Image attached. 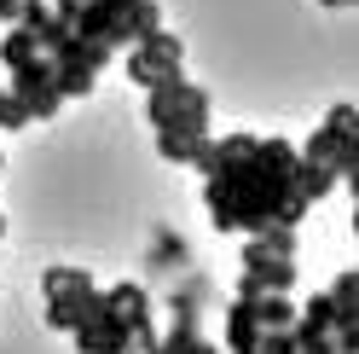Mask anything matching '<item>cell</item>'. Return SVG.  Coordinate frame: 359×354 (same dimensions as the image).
<instances>
[{"mask_svg":"<svg viewBox=\"0 0 359 354\" xmlns=\"http://www.w3.org/2000/svg\"><path fill=\"white\" fill-rule=\"evenodd\" d=\"M296 163L302 151L290 140H255L226 134L203 140L191 169L203 174V204L220 232H255V227H302L313 204L296 197Z\"/></svg>","mask_w":359,"mask_h":354,"instance_id":"obj_1","label":"cell"},{"mask_svg":"<svg viewBox=\"0 0 359 354\" xmlns=\"http://www.w3.org/2000/svg\"><path fill=\"white\" fill-rule=\"evenodd\" d=\"M145 117L156 134H180V140H209V93L186 76H168L151 87Z\"/></svg>","mask_w":359,"mask_h":354,"instance_id":"obj_2","label":"cell"},{"mask_svg":"<svg viewBox=\"0 0 359 354\" xmlns=\"http://www.w3.org/2000/svg\"><path fill=\"white\" fill-rule=\"evenodd\" d=\"M348 134H359V105H353V99H336V105L325 110V122L307 134V145H296V151H302L307 163H325L330 145H342Z\"/></svg>","mask_w":359,"mask_h":354,"instance_id":"obj_3","label":"cell"},{"mask_svg":"<svg viewBox=\"0 0 359 354\" xmlns=\"http://www.w3.org/2000/svg\"><path fill=\"white\" fill-rule=\"evenodd\" d=\"M151 29H163V6H156V0H133V12L110 24L104 47H110V53H116V47H133V41H140V35H151Z\"/></svg>","mask_w":359,"mask_h":354,"instance_id":"obj_4","label":"cell"},{"mask_svg":"<svg viewBox=\"0 0 359 354\" xmlns=\"http://www.w3.org/2000/svg\"><path fill=\"white\" fill-rule=\"evenodd\" d=\"M261 325H255V296H232L226 302V354H255Z\"/></svg>","mask_w":359,"mask_h":354,"instance_id":"obj_5","label":"cell"},{"mask_svg":"<svg viewBox=\"0 0 359 354\" xmlns=\"http://www.w3.org/2000/svg\"><path fill=\"white\" fill-rule=\"evenodd\" d=\"M243 261H296V227H255Z\"/></svg>","mask_w":359,"mask_h":354,"instance_id":"obj_6","label":"cell"},{"mask_svg":"<svg viewBox=\"0 0 359 354\" xmlns=\"http://www.w3.org/2000/svg\"><path fill=\"white\" fill-rule=\"evenodd\" d=\"M151 273H191V250H186V238H180V232H156V244H151Z\"/></svg>","mask_w":359,"mask_h":354,"instance_id":"obj_7","label":"cell"},{"mask_svg":"<svg viewBox=\"0 0 359 354\" xmlns=\"http://www.w3.org/2000/svg\"><path fill=\"white\" fill-rule=\"evenodd\" d=\"M53 64H81V70H104V64H110V47H104V41H81V35H70V41H64V47L58 53H47Z\"/></svg>","mask_w":359,"mask_h":354,"instance_id":"obj_8","label":"cell"},{"mask_svg":"<svg viewBox=\"0 0 359 354\" xmlns=\"http://www.w3.org/2000/svg\"><path fill=\"white\" fill-rule=\"evenodd\" d=\"M255 325L261 331H290V325H296V302H290V291H261L255 296Z\"/></svg>","mask_w":359,"mask_h":354,"instance_id":"obj_9","label":"cell"},{"mask_svg":"<svg viewBox=\"0 0 359 354\" xmlns=\"http://www.w3.org/2000/svg\"><path fill=\"white\" fill-rule=\"evenodd\" d=\"M133 47H140L151 64H163V70H180V58H186V41H180V35H168V29H151V35H140V41H133Z\"/></svg>","mask_w":359,"mask_h":354,"instance_id":"obj_10","label":"cell"},{"mask_svg":"<svg viewBox=\"0 0 359 354\" xmlns=\"http://www.w3.org/2000/svg\"><path fill=\"white\" fill-rule=\"evenodd\" d=\"M336 192V174L325 169V163H296V197H302V204H319V197H330Z\"/></svg>","mask_w":359,"mask_h":354,"instance_id":"obj_11","label":"cell"},{"mask_svg":"<svg viewBox=\"0 0 359 354\" xmlns=\"http://www.w3.org/2000/svg\"><path fill=\"white\" fill-rule=\"evenodd\" d=\"M93 70H81V64H53V87H58V99H87L93 93Z\"/></svg>","mask_w":359,"mask_h":354,"instance_id":"obj_12","label":"cell"},{"mask_svg":"<svg viewBox=\"0 0 359 354\" xmlns=\"http://www.w3.org/2000/svg\"><path fill=\"white\" fill-rule=\"evenodd\" d=\"M35 53H41V41H35L24 24H6V41H0V64H6V70H18V64L35 58Z\"/></svg>","mask_w":359,"mask_h":354,"instance_id":"obj_13","label":"cell"},{"mask_svg":"<svg viewBox=\"0 0 359 354\" xmlns=\"http://www.w3.org/2000/svg\"><path fill=\"white\" fill-rule=\"evenodd\" d=\"M325 296H330V308H336V314H348V320H359V273H353V268H348V273H336Z\"/></svg>","mask_w":359,"mask_h":354,"instance_id":"obj_14","label":"cell"},{"mask_svg":"<svg viewBox=\"0 0 359 354\" xmlns=\"http://www.w3.org/2000/svg\"><path fill=\"white\" fill-rule=\"evenodd\" d=\"M296 320H307V325H319V331H330V320H336V308H330V296L325 291H313L302 308H296Z\"/></svg>","mask_w":359,"mask_h":354,"instance_id":"obj_15","label":"cell"},{"mask_svg":"<svg viewBox=\"0 0 359 354\" xmlns=\"http://www.w3.org/2000/svg\"><path fill=\"white\" fill-rule=\"evenodd\" d=\"M197 145L203 140H180V134H156V151H163V163H191Z\"/></svg>","mask_w":359,"mask_h":354,"instance_id":"obj_16","label":"cell"},{"mask_svg":"<svg viewBox=\"0 0 359 354\" xmlns=\"http://www.w3.org/2000/svg\"><path fill=\"white\" fill-rule=\"evenodd\" d=\"M76 320H81V308L70 296H47V325L53 331H76Z\"/></svg>","mask_w":359,"mask_h":354,"instance_id":"obj_17","label":"cell"},{"mask_svg":"<svg viewBox=\"0 0 359 354\" xmlns=\"http://www.w3.org/2000/svg\"><path fill=\"white\" fill-rule=\"evenodd\" d=\"M24 105H18L12 93H6V87H0V134H24Z\"/></svg>","mask_w":359,"mask_h":354,"instance_id":"obj_18","label":"cell"},{"mask_svg":"<svg viewBox=\"0 0 359 354\" xmlns=\"http://www.w3.org/2000/svg\"><path fill=\"white\" fill-rule=\"evenodd\" d=\"M87 6V0H53V18H64V24H76V12Z\"/></svg>","mask_w":359,"mask_h":354,"instance_id":"obj_19","label":"cell"},{"mask_svg":"<svg viewBox=\"0 0 359 354\" xmlns=\"http://www.w3.org/2000/svg\"><path fill=\"white\" fill-rule=\"evenodd\" d=\"M24 18V0H0V24H18Z\"/></svg>","mask_w":359,"mask_h":354,"instance_id":"obj_20","label":"cell"},{"mask_svg":"<svg viewBox=\"0 0 359 354\" xmlns=\"http://www.w3.org/2000/svg\"><path fill=\"white\" fill-rule=\"evenodd\" d=\"M325 6H336V12H342V6H353V0H325Z\"/></svg>","mask_w":359,"mask_h":354,"instance_id":"obj_21","label":"cell"},{"mask_svg":"<svg viewBox=\"0 0 359 354\" xmlns=\"http://www.w3.org/2000/svg\"><path fill=\"white\" fill-rule=\"evenodd\" d=\"M0 238H6V215H0Z\"/></svg>","mask_w":359,"mask_h":354,"instance_id":"obj_22","label":"cell"},{"mask_svg":"<svg viewBox=\"0 0 359 354\" xmlns=\"http://www.w3.org/2000/svg\"><path fill=\"white\" fill-rule=\"evenodd\" d=\"M0 169H6V157H0Z\"/></svg>","mask_w":359,"mask_h":354,"instance_id":"obj_23","label":"cell"},{"mask_svg":"<svg viewBox=\"0 0 359 354\" xmlns=\"http://www.w3.org/2000/svg\"><path fill=\"white\" fill-rule=\"evenodd\" d=\"M336 354H342V348H336Z\"/></svg>","mask_w":359,"mask_h":354,"instance_id":"obj_24","label":"cell"}]
</instances>
